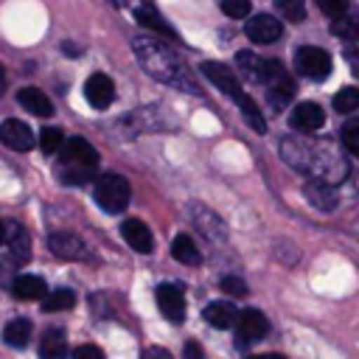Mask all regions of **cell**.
Returning <instances> with one entry per match:
<instances>
[{"label": "cell", "instance_id": "obj_1", "mask_svg": "<svg viewBox=\"0 0 359 359\" xmlns=\"http://www.w3.org/2000/svg\"><path fill=\"white\" fill-rule=\"evenodd\" d=\"M280 157L292 168H297L306 177H311L314 182H323V185H331V188H337L351 171L348 157L331 140H314V137L289 135V137L280 140Z\"/></svg>", "mask_w": 359, "mask_h": 359}, {"label": "cell", "instance_id": "obj_2", "mask_svg": "<svg viewBox=\"0 0 359 359\" xmlns=\"http://www.w3.org/2000/svg\"><path fill=\"white\" fill-rule=\"evenodd\" d=\"M132 48H135L137 62L143 65V70L151 79H157L163 84H174V87L188 90V93H199L191 70L185 67V62H180V56L168 45H163L157 39H149V36H137L132 42Z\"/></svg>", "mask_w": 359, "mask_h": 359}, {"label": "cell", "instance_id": "obj_3", "mask_svg": "<svg viewBox=\"0 0 359 359\" xmlns=\"http://www.w3.org/2000/svg\"><path fill=\"white\" fill-rule=\"evenodd\" d=\"M98 151L95 146H90L84 137H67L59 149V160H56V177L67 185H84L95 177L98 168Z\"/></svg>", "mask_w": 359, "mask_h": 359}, {"label": "cell", "instance_id": "obj_4", "mask_svg": "<svg viewBox=\"0 0 359 359\" xmlns=\"http://www.w3.org/2000/svg\"><path fill=\"white\" fill-rule=\"evenodd\" d=\"M202 73L224 93V95H230L236 104H238V109H241V115H244V121L255 129V132H266V121H264V112L258 109V104L247 95V90L238 84V79L233 76V70H227L224 65H219V62H202Z\"/></svg>", "mask_w": 359, "mask_h": 359}, {"label": "cell", "instance_id": "obj_5", "mask_svg": "<svg viewBox=\"0 0 359 359\" xmlns=\"http://www.w3.org/2000/svg\"><path fill=\"white\" fill-rule=\"evenodd\" d=\"M93 196H95L101 210L121 213V210H126V205L132 199V185H129V180L123 174H104V177L95 180Z\"/></svg>", "mask_w": 359, "mask_h": 359}, {"label": "cell", "instance_id": "obj_6", "mask_svg": "<svg viewBox=\"0 0 359 359\" xmlns=\"http://www.w3.org/2000/svg\"><path fill=\"white\" fill-rule=\"evenodd\" d=\"M264 84H266V95H269V104L275 109H283L292 95H294V81L289 79V73L283 70L280 62L269 59V67H266V76H264Z\"/></svg>", "mask_w": 359, "mask_h": 359}, {"label": "cell", "instance_id": "obj_7", "mask_svg": "<svg viewBox=\"0 0 359 359\" xmlns=\"http://www.w3.org/2000/svg\"><path fill=\"white\" fill-rule=\"evenodd\" d=\"M294 65H297V70H300L303 76L317 79V81H320V79H325V76L331 73V67H334V62H331L328 50L314 48V45L300 48V50H297V56H294Z\"/></svg>", "mask_w": 359, "mask_h": 359}, {"label": "cell", "instance_id": "obj_8", "mask_svg": "<svg viewBox=\"0 0 359 359\" xmlns=\"http://www.w3.org/2000/svg\"><path fill=\"white\" fill-rule=\"evenodd\" d=\"M154 300H157V306L168 323L185 320V297H182V289L177 283H160L154 289Z\"/></svg>", "mask_w": 359, "mask_h": 359}, {"label": "cell", "instance_id": "obj_9", "mask_svg": "<svg viewBox=\"0 0 359 359\" xmlns=\"http://www.w3.org/2000/svg\"><path fill=\"white\" fill-rule=\"evenodd\" d=\"M48 247H50V252H53L56 258H62V261H87V247H84V241H81L76 233L59 230V233H53V236L48 238Z\"/></svg>", "mask_w": 359, "mask_h": 359}, {"label": "cell", "instance_id": "obj_10", "mask_svg": "<svg viewBox=\"0 0 359 359\" xmlns=\"http://www.w3.org/2000/svg\"><path fill=\"white\" fill-rule=\"evenodd\" d=\"M289 123H292V129H297V132H303V135H311L314 129H320V126L325 123V112H323V107L314 104V101H300V104L292 109Z\"/></svg>", "mask_w": 359, "mask_h": 359}, {"label": "cell", "instance_id": "obj_11", "mask_svg": "<svg viewBox=\"0 0 359 359\" xmlns=\"http://www.w3.org/2000/svg\"><path fill=\"white\" fill-rule=\"evenodd\" d=\"M3 238L8 241V250H11V261L20 266L25 261H31V236L22 224L17 222H3Z\"/></svg>", "mask_w": 359, "mask_h": 359}, {"label": "cell", "instance_id": "obj_12", "mask_svg": "<svg viewBox=\"0 0 359 359\" xmlns=\"http://www.w3.org/2000/svg\"><path fill=\"white\" fill-rule=\"evenodd\" d=\"M84 98L90 101V107L95 109H107L115 98V84L107 73H93L87 81H84Z\"/></svg>", "mask_w": 359, "mask_h": 359}, {"label": "cell", "instance_id": "obj_13", "mask_svg": "<svg viewBox=\"0 0 359 359\" xmlns=\"http://www.w3.org/2000/svg\"><path fill=\"white\" fill-rule=\"evenodd\" d=\"M236 320H238V342L241 345L244 342H258L269 331V323L258 309H244V311H238Z\"/></svg>", "mask_w": 359, "mask_h": 359}, {"label": "cell", "instance_id": "obj_14", "mask_svg": "<svg viewBox=\"0 0 359 359\" xmlns=\"http://www.w3.org/2000/svg\"><path fill=\"white\" fill-rule=\"evenodd\" d=\"M280 22H278V17H272V14H255V17H250L247 20V25H244V34L252 39V42H258V45H266V42H275L278 36H280Z\"/></svg>", "mask_w": 359, "mask_h": 359}, {"label": "cell", "instance_id": "obj_15", "mask_svg": "<svg viewBox=\"0 0 359 359\" xmlns=\"http://www.w3.org/2000/svg\"><path fill=\"white\" fill-rule=\"evenodd\" d=\"M0 140H3L8 149H14V151H28V149H34V132H31V126L22 123V121H17V118L3 121V126H0Z\"/></svg>", "mask_w": 359, "mask_h": 359}, {"label": "cell", "instance_id": "obj_16", "mask_svg": "<svg viewBox=\"0 0 359 359\" xmlns=\"http://www.w3.org/2000/svg\"><path fill=\"white\" fill-rule=\"evenodd\" d=\"M121 236H123V241L135 250V252H151V247H154V236H151V230H149V224L146 222H140V219H126L123 224H121Z\"/></svg>", "mask_w": 359, "mask_h": 359}, {"label": "cell", "instance_id": "obj_17", "mask_svg": "<svg viewBox=\"0 0 359 359\" xmlns=\"http://www.w3.org/2000/svg\"><path fill=\"white\" fill-rule=\"evenodd\" d=\"M303 196H306L317 210H325V213L339 205L337 191H334L331 185H323V182H314V180H309V182L303 185Z\"/></svg>", "mask_w": 359, "mask_h": 359}, {"label": "cell", "instance_id": "obj_18", "mask_svg": "<svg viewBox=\"0 0 359 359\" xmlns=\"http://www.w3.org/2000/svg\"><path fill=\"white\" fill-rule=\"evenodd\" d=\"M17 101H20L31 115H36V118H50V115H53L50 98H48L42 90H36V87H22V90L17 93Z\"/></svg>", "mask_w": 359, "mask_h": 359}, {"label": "cell", "instance_id": "obj_19", "mask_svg": "<svg viewBox=\"0 0 359 359\" xmlns=\"http://www.w3.org/2000/svg\"><path fill=\"white\" fill-rule=\"evenodd\" d=\"M132 14H135V20L140 22V25H146V28H151V31H160V34H165V36H177V31L163 20V14L151 6V3H140V6H135L132 8Z\"/></svg>", "mask_w": 359, "mask_h": 359}, {"label": "cell", "instance_id": "obj_20", "mask_svg": "<svg viewBox=\"0 0 359 359\" xmlns=\"http://www.w3.org/2000/svg\"><path fill=\"white\" fill-rule=\"evenodd\" d=\"M8 292L17 300H39V297H45L48 289H45V280L39 275H17Z\"/></svg>", "mask_w": 359, "mask_h": 359}, {"label": "cell", "instance_id": "obj_21", "mask_svg": "<svg viewBox=\"0 0 359 359\" xmlns=\"http://www.w3.org/2000/svg\"><path fill=\"white\" fill-rule=\"evenodd\" d=\"M202 314H205V320H208L213 328H230V325L236 323V317H238L236 306H233V303H224V300H213V303H208Z\"/></svg>", "mask_w": 359, "mask_h": 359}, {"label": "cell", "instance_id": "obj_22", "mask_svg": "<svg viewBox=\"0 0 359 359\" xmlns=\"http://www.w3.org/2000/svg\"><path fill=\"white\" fill-rule=\"evenodd\" d=\"M39 356L42 359H65L67 356V337L62 328H48L42 342H39Z\"/></svg>", "mask_w": 359, "mask_h": 359}, {"label": "cell", "instance_id": "obj_23", "mask_svg": "<svg viewBox=\"0 0 359 359\" xmlns=\"http://www.w3.org/2000/svg\"><path fill=\"white\" fill-rule=\"evenodd\" d=\"M191 216H194L196 227H199L205 236H210V238H224V224L219 222V216H216V213H210L208 208L194 205V208H191Z\"/></svg>", "mask_w": 359, "mask_h": 359}, {"label": "cell", "instance_id": "obj_24", "mask_svg": "<svg viewBox=\"0 0 359 359\" xmlns=\"http://www.w3.org/2000/svg\"><path fill=\"white\" fill-rule=\"evenodd\" d=\"M3 339H6V345H11V348H25L28 339H31V320L17 317V320L6 323V328H3Z\"/></svg>", "mask_w": 359, "mask_h": 359}, {"label": "cell", "instance_id": "obj_25", "mask_svg": "<svg viewBox=\"0 0 359 359\" xmlns=\"http://www.w3.org/2000/svg\"><path fill=\"white\" fill-rule=\"evenodd\" d=\"M171 255H174L180 264H188V266H196V264H199V250H196V244L191 241V236H185V233L174 236V241H171Z\"/></svg>", "mask_w": 359, "mask_h": 359}, {"label": "cell", "instance_id": "obj_26", "mask_svg": "<svg viewBox=\"0 0 359 359\" xmlns=\"http://www.w3.org/2000/svg\"><path fill=\"white\" fill-rule=\"evenodd\" d=\"M236 62L241 65V70H244L250 79L264 81L266 67H269V59H258V56H255V53H250V50H238V53H236Z\"/></svg>", "mask_w": 359, "mask_h": 359}, {"label": "cell", "instance_id": "obj_27", "mask_svg": "<svg viewBox=\"0 0 359 359\" xmlns=\"http://www.w3.org/2000/svg\"><path fill=\"white\" fill-rule=\"evenodd\" d=\"M73 303H76V294H73L70 289H56V292H48V294H45L42 309H45V311H67Z\"/></svg>", "mask_w": 359, "mask_h": 359}, {"label": "cell", "instance_id": "obj_28", "mask_svg": "<svg viewBox=\"0 0 359 359\" xmlns=\"http://www.w3.org/2000/svg\"><path fill=\"white\" fill-rule=\"evenodd\" d=\"M356 107H359V90L356 87H342L334 95V109L337 112H356Z\"/></svg>", "mask_w": 359, "mask_h": 359}, {"label": "cell", "instance_id": "obj_29", "mask_svg": "<svg viewBox=\"0 0 359 359\" xmlns=\"http://www.w3.org/2000/svg\"><path fill=\"white\" fill-rule=\"evenodd\" d=\"M62 143H65V135H62V129H56V126H48V129H42V132H39V146H42V151H45V154H53V151H59V149H62Z\"/></svg>", "mask_w": 359, "mask_h": 359}, {"label": "cell", "instance_id": "obj_30", "mask_svg": "<svg viewBox=\"0 0 359 359\" xmlns=\"http://www.w3.org/2000/svg\"><path fill=\"white\" fill-rule=\"evenodd\" d=\"M342 146L348 149V154H359V121L351 118L342 126Z\"/></svg>", "mask_w": 359, "mask_h": 359}, {"label": "cell", "instance_id": "obj_31", "mask_svg": "<svg viewBox=\"0 0 359 359\" xmlns=\"http://www.w3.org/2000/svg\"><path fill=\"white\" fill-rule=\"evenodd\" d=\"M219 8H222L227 17H233V20H247V14L252 11L250 0H222Z\"/></svg>", "mask_w": 359, "mask_h": 359}, {"label": "cell", "instance_id": "obj_32", "mask_svg": "<svg viewBox=\"0 0 359 359\" xmlns=\"http://www.w3.org/2000/svg\"><path fill=\"white\" fill-rule=\"evenodd\" d=\"M278 8H280V14L286 17V20H292V22H300L303 17H306V8H303V3L300 0H278Z\"/></svg>", "mask_w": 359, "mask_h": 359}, {"label": "cell", "instance_id": "obj_33", "mask_svg": "<svg viewBox=\"0 0 359 359\" xmlns=\"http://www.w3.org/2000/svg\"><path fill=\"white\" fill-rule=\"evenodd\" d=\"M219 286H222V292H227V294H233V297H244V294H247V283H244L241 278H236V275H224V278L219 280Z\"/></svg>", "mask_w": 359, "mask_h": 359}, {"label": "cell", "instance_id": "obj_34", "mask_svg": "<svg viewBox=\"0 0 359 359\" xmlns=\"http://www.w3.org/2000/svg\"><path fill=\"white\" fill-rule=\"evenodd\" d=\"M17 264L6 255V258H0V286H6V289H11V283H14V278L20 275L17 269H14Z\"/></svg>", "mask_w": 359, "mask_h": 359}, {"label": "cell", "instance_id": "obj_35", "mask_svg": "<svg viewBox=\"0 0 359 359\" xmlns=\"http://www.w3.org/2000/svg\"><path fill=\"white\" fill-rule=\"evenodd\" d=\"M320 8H323L331 20H339V17H345L348 3H345V0H323V3H320Z\"/></svg>", "mask_w": 359, "mask_h": 359}, {"label": "cell", "instance_id": "obj_36", "mask_svg": "<svg viewBox=\"0 0 359 359\" xmlns=\"http://www.w3.org/2000/svg\"><path fill=\"white\" fill-rule=\"evenodd\" d=\"M331 34L353 39V36H356V25H353V22H351L348 17H339V20H334V22H331Z\"/></svg>", "mask_w": 359, "mask_h": 359}, {"label": "cell", "instance_id": "obj_37", "mask_svg": "<svg viewBox=\"0 0 359 359\" xmlns=\"http://www.w3.org/2000/svg\"><path fill=\"white\" fill-rule=\"evenodd\" d=\"M73 359H104V351L98 345H79Z\"/></svg>", "mask_w": 359, "mask_h": 359}, {"label": "cell", "instance_id": "obj_38", "mask_svg": "<svg viewBox=\"0 0 359 359\" xmlns=\"http://www.w3.org/2000/svg\"><path fill=\"white\" fill-rule=\"evenodd\" d=\"M143 359H174L165 348H160V345H151V348H146L143 351Z\"/></svg>", "mask_w": 359, "mask_h": 359}, {"label": "cell", "instance_id": "obj_39", "mask_svg": "<svg viewBox=\"0 0 359 359\" xmlns=\"http://www.w3.org/2000/svg\"><path fill=\"white\" fill-rule=\"evenodd\" d=\"M185 359H202V348L196 342H185Z\"/></svg>", "mask_w": 359, "mask_h": 359}, {"label": "cell", "instance_id": "obj_40", "mask_svg": "<svg viewBox=\"0 0 359 359\" xmlns=\"http://www.w3.org/2000/svg\"><path fill=\"white\" fill-rule=\"evenodd\" d=\"M247 359H286L280 353H255V356H247Z\"/></svg>", "mask_w": 359, "mask_h": 359}, {"label": "cell", "instance_id": "obj_41", "mask_svg": "<svg viewBox=\"0 0 359 359\" xmlns=\"http://www.w3.org/2000/svg\"><path fill=\"white\" fill-rule=\"evenodd\" d=\"M3 84H6V73H3V65H0V95H3Z\"/></svg>", "mask_w": 359, "mask_h": 359}, {"label": "cell", "instance_id": "obj_42", "mask_svg": "<svg viewBox=\"0 0 359 359\" xmlns=\"http://www.w3.org/2000/svg\"><path fill=\"white\" fill-rule=\"evenodd\" d=\"M0 241H3V222H0Z\"/></svg>", "mask_w": 359, "mask_h": 359}]
</instances>
